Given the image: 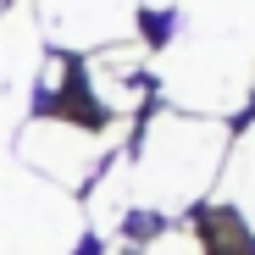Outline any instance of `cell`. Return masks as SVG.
Masks as SVG:
<instances>
[{"mask_svg":"<svg viewBox=\"0 0 255 255\" xmlns=\"http://www.w3.org/2000/svg\"><path fill=\"white\" fill-rule=\"evenodd\" d=\"M222 128H205V122H189V117H161L139 155L122 161L128 166V189L144 211H183L194 205L211 178H217L222 166Z\"/></svg>","mask_w":255,"mask_h":255,"instance_id":"1","label":"cell"}]
</instances>
